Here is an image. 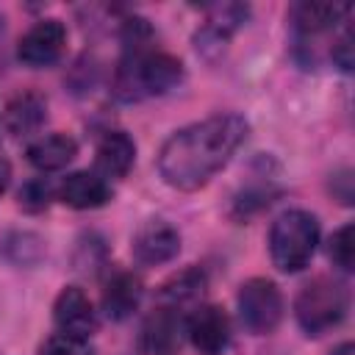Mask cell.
<instances>
[{
  "label": "cell",
  "instance_id": "20",
  "mask_svg": "<svg viewBox=\"0 0 355 355\" xmlns=\"http://www.w3.org/2000/svg\"><path fill=\"white\" fill-rule=\"evenodd\" d=\"M39 355H94V349L86 338H75V336H67V333H53L42 344Z\"/></svg>",
  "mask_w": 355,
  "mask_h": 355
},
{
  "label": "cell",
  "instance_id": "5",
  "mask_svg": "<svg viewBox=\"0 0 355 355\" xmlns=\"http://www.w3.org/2000/svg\"><path fill=\"white\" fill-rule=\"evenodd\" d=\"M239 316L250 333H255V336L272 333L283 316V297H280L277 286L266 277H252V280L241 283Z\"/></svg>",
  "mask_w": 355,
  "mask_h": 355
},
{
  "label": "cell",
  "instance_id": "18",
  "mask_svg": "<svg viewBox=\"0 0 355 355\" xmlns=\"http://www.w3.org/2000/svg\"><path fill=\"white\" fill-rule=\"evenodd\" d=\"M202 286H205L202 272L186 269V272H180L178 277H172V280L161 288V297H164V300H172V302H183V300H189V297H197V294L202 291Z\"/></svg>",
  "mask_w": 355,
  "mask_h": 355
},
{
  "label": "cell",
  "instance_id": "21",
  "mask_svg": "<svg viewBox=\"0 0 355 355\" xmlns=\"http://www.w3.org/2000/svg\"><path fill=\"white\" fill-rule=\"evenodd\" d=\"M50 197H53L50 183H47L44 178H36V180H28V183L22 186V191H19V205L28 208V211H42V208H47Z\"/></svg>",
  "mask_w": 355,
  "mask_h": 355
},
{
  "label": "cell",
  "instance_id": "7",
  "mask_svg": "<svg viewBox=\"0 0 355 355\" xmlns=\"http://www.w3.org/2000/svg\"><path fill=\"white\" fill-rule=\"evenodd\" d=\"M186 336L200 355H222L230 344L227 313L216 305H200L186 319Z\"/></svg>",
  "mask_w": 355,
  "mask_h": 355
},
{
  "label": "cell",
  "instance_id": "4",
  "mask_svg": "<svg viewBox=\"0 0 355 355\" xmlns=\"http://www.w3.org/2000/svg\"><path fill=\"white\" fill-rule=\"evenodd\" d=\"M344 313H347V294L338 283L327 277L311 280L308 286H302V291L294 300V316L308 336H322L333 330L336 324H341Z\"/></svg>",
  "mask_w": 355,
  "mask_h": 355
},
{
  "label": "cell",
  "instance_id": "1",
  "mask_svg": "<svg viewBox=\"0 0 355 355\" xmlns=\"http://www.w3.org/2000/svg\"><path fill=\"white\" fill-rule=\"evenodd\" d=\"M247 119L239 114H216L175 130L158 153V175L166 186L194 191L205 186L244 144Z\"/></svg>",
  "mask_w": 355,
  "mask_h": 355
},
{
  "label": "cell",
  "instance_id": "16",
  "mask_svg": "<svg viewBox=\"0 0 355 355\" xmlns=\"http://www.w3.org/2000/svg\"><path fill=\"white\" fill-rule=\"evenodd\" d=\"M141 302V280L130 272H119L108 280L103 291V311L111 319H128Z\"/></svg>",
  "mask_w": 355,
  "mask_h": 355
},
{
  "label": "cell",
  "instance_id": "3",
  "mask_svg": "<svg viewBox=\"0 0 355 355\" xmlns=\"http://www.w3.org/2000/svg\"><path fill=\"white\" fill-rule=\"evenodd\" d=\"M319 244V222L313 214L302 211V208H291L283 211L269 230V255L272 263L291 275L308 266V261L313 258Z\"/></svg>",
  "mask_w": 355,
  "mask_h": 355
},
{
  "label": "cell",
  "instance_id": "19",
  "mask_svg": "<svg viewBox=\"0 0 355 355\" xmlns=\"http://www.w3.org/2000/svg\"><path fill=\"white\" fill-rule=\"evenodd\" d=\"M330 258L338 269L344 272H352V263H355V227L352 225H344L333 233L330 239Z\"/></svg>",
  "mask_w": 355,
  "mask_h": 355
},
{
  "label": "cell",
  "instance_id": "22",
  "mask_svg": "<svg viewBox=\"0 0 355 355\" xmlns=\"http://www.w3.org/2000/svg\"><path fill=\"white\" fill-rule=\"evenodd\" d=\"M333 61H336L344 72L352 69V33H349V31L333 44Z\"/></svg>",
  "mask_w": 355,
  "mask_h": 355
},
{
  "label": "cell",
  "instance_id": "13",
  "mask_svg": "<svg viewBox=\"0 0 355 355\" xmlns=\"http://www.w3.org/2000/svg\"><path fill=\"white\" fill-rule=\"evenodd\" d=\"M250 8L247 6H239V3H225V6H214L208 19H205V28L197 33V50L211 55V53H219L227 42V36L247 19Z\"/></svg>",
  "mask_w": 355,
  "mask_h": 355
},
{
  "label": "cell",
  "instance_id": "9",
  "mask_svg": "<svg viewBox=\"0 0 355 355\" xmlns=\"http://www.w3.org/2000/svg\"><path fill=\"white\" fill-rule=\"evenodd\" d=\"M186 333V319L175 308H158L150 313L139 333V347L144 355H175Z\"/></svg>",
  "mask_w": 355,
  "mask_h": 355
},
{
  "label": "cell",
  "instance_id": "12",
  "mask_svg": "<svg viewBox=\"0 0 355 355\" xmlns=\"http://www.w3.org/2000/svg\"><path fill=\"white\" fill-rule=\"evenodd\" d=\"M344 14H349L347 3H319V0L297 3L288 11L291 25L302 39H311V36H319L324 31H333L344 19Z\"/></svg>",
  "mask_w": 355,
  "mask_h": 355
},
{
  "label": "cell",
  "instance_id": "11",
  "mask_svg": "<svg viewBox=\"0 0 355 355\" xmlns=\"http://www.w3.org/2000/svg\"><path fill=\"white\" fill-rule=\"evenodd\" d=\"M58 200L78 211L100 208L111 200V183L97 172H72L58 186Z\"/></svg>",
  "mask_w": 355,
  "mask_h": 355
},
{
  "label": "cell",
  "instance_id": "8",
  "mask_svg": "<svg viewBox=\"0 0 355 355\" xmlns=\"http://www.w3.org/2000/svg\"><path fill=\"white\" fill-rule=\"evenodd\" d=\"M130 250H133V258L144 266L166 263L180 250V233L164 219H150L133 233Z\"/></svg>",
  "mask_w": 355,
  "mask_h": 355
},
{
  "label": "cell",
  "instance_id": "24",
  "mask_svg": "<svg viewBox=\"0 0 355 355\" xmlns=\"http://www.w3.org/2000/svg\"><path fill=\"white\" fill-rule=\"evenodd\" d=\"M330 355H355V347H352V344L347 341V344H341V347H336V349H333Z\"/></svg>",
  "mask_w": 355,
  "mask_h": 355
},
{
  "label": "cell",
  "instance_id": "23",
  "mask_svg": "<svg viewBox=\"0 0 355 355\" xmlns=\"http://www.w3.org/2000/svg\"><path fill=\"white\" fill-rule=\"evenodd\" d=\"M8 180H11V166H8V161L0 158V194L8 189Z\"/></svg>",
  "mask_w": 355,
  "mask_h": 355
},
{
  "label": "cell",
  "instance_id": "17",
  "mask_svg": "<svg viewBox=\"0 0 355 355\" xmlns=\"http://www.w3.org/2000/svg\"><path fill=\"white\" fill-rule=\"evenodd\" d=\"M75 153H78L75 139L64 133H50V136L36 139L28 147V161L42 172H55V169H64L75 158Z\"/></svg>",
  "mask_w": 355,
  "mask_h": 355
},
{
  "label": "cell",
  "instance_id": "25",
  "mask_svg": "<svg viewBox=\"0 0 355 355\" xmlns=\"http://www.w3.org/2000/svg\"><path fill=\"white\" fill-rule=\"evenodd\" d=\"M0 42H3V17H0Z\"/></svg>",
  "mask_w": 355,
  "mask_h": 355
},
{
  "label": "cell",
  "instance_id": "10",
  "mask_svg": "<svg viewBox=\"0 0 355 355\" xmlns=\"http://www.w3.org/2000/svg\"><path fill=\"white\" fill-rule=\"evenodd\" d=\"M53 319L58 324V333L75 336V338H86L97 330V311L92 308L89 297L78 288V286H67L53 305Z\"/></svg>",
  "mask_w": 355,
  "mask_h": 355
},
{
  "label": "cell",
  "instance_id": "6",
  "mask_svg": "<svg viewBox=\"0 0 355 355\" xmlns=\"http://www.w3.org/2000/svg\"><path fill=\"white\" fill-rule=\"evenodd\" d=\"M64 44H67V28L58 19H42L19 39L17 55L22 64L42 69V67H50L61 58Z\"/></svg>",
  "mask_w": 355,
  "mask_h": 355
},
{
  "label": "cell",
  "instance_id": "2",
  "mask_svg": "<svg viewBox=\"0 0 355 355\" xmlns=\"http://www.w3.org/2000/svg\"><path fill=\"white\" fill-rule=\"evenodd\" d=\"M183 80V64L161 50L133 47L114 75V97L122 103H136L144 97H158L172 92Z\"/></svg>",
  "mask_w": 355,
  "mask_h": 355
},
{
  "label": "cell",
  "instance_id": "15",
  "mask_svg": "<svg viewBox=\"0 0 355 355\" xmlns=\"http://www.w3.org/2000/svg\"><path fill=\"white\" fill-rule=\"evenodd\" d=\"M133 158H136V144L128 133L122 130H114V133H105L97 144V155H94V164H97V175L105 178V180H114V178H125L128 169L133 166Z\"/></svg>",
  "mask_w": 355,
  "mask_h": 355
},
{
  "label": "cell",
  "instance_id": "14",
  "mask_svg": "<svg viewBox=\"0 0 355 355\" xmlns=\"http://www.w3.org/2000/svg\"><path fill=\"white\" fill-rule=\"evenodd\" d=\"M44 119H47V103L36 92H19V94H14L6 103V111H3V128L11 136L36 133Z\"/></svg>",
  "mask_w": 355,
  "mask_h": 355
}]
</instances>
